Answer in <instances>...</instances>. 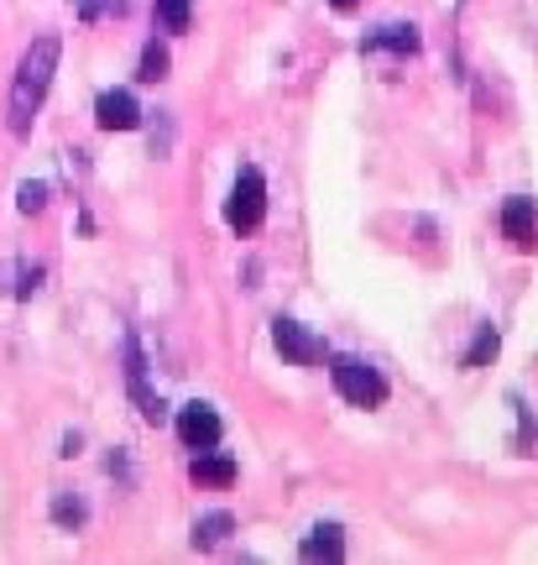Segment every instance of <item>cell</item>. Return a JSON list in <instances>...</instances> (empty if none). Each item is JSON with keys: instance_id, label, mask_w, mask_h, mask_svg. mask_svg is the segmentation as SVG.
I'll use <instances>...</instances> for the list:
<instances>
[{"instance_id": "cell-1", "label": "cell", "mask_w": 538, "mask_h": 565, "mask_svg": "<svg viewBox=\"0 0 538 565\" xmlns=\"http://www.w3.org/2000/svg\"><path fill=\"white\" fill-rule=\"evenodd\" d=\"M58 58H63L58 38H37L26 53H21L17 79H11V105H6V126H11V137H26V131H32L42 100H47V89H53Z\"/></svg>"}, {"instance_id": "cell-2", "label": "cell", "mask_w": 538, "mask_h": 565, "mask_svg": "<svg viewBox=\"0 0 538 565\" xmlns=\"http://www.w3.org/2000/svg\"><path fill=\"white\" fill-rule=\"evenodd\" d=\"M330 377H335V387H340V398H345V404H356V408L387 404V383H381V372L377 366H366L361 356H335V362H330Z\"/></svg>"}, {"instance_id": "cell-3", "label": "cell", "mask_w": 538, "mask_h": 565, "mask_svg": "<svg viewBox=\"0 0 538 565\" xmlns=\"http://www.w3.org/2000/svg\"><path fill=\"white\" fill-rule=\"evenodd\" d=\"M261 215H267V179H261L257 168H240L236 189H230V204H225V221H230V231L251 236L261 225Z\"/></svg>"}, {"instance_id": "cell-4", "label": "cell", "mask_w": 538, "mask_h": 565, "mask_svg": "<svg viewBox=\"0 0 538 565\" xmlns=\"http://www.w3.org/2000/svg\"><path fill=\"white\" fill-rule=\"evenodd\" d=\"M272 341H278V351L288 356L293 366H314L324 356V345H320V335L309 330V324H299V320H272Z\"/></svg>"}, {"instance_id": "cell-5", "label": "cell", "mask_w": 538, "mask_h": 565, "mask_svg": "<svg viewBox=\"0 0 538 565\" xmlns=\"http://www.w3.org/2000/svg\"><path fill=\"white\" fill-rule=\"evenodd\" d=\"M179 440L189 445V450H215L219 445V414L209 404L179 408Z\"/></svg>"}, {"instance_id": "cell-6", "label": "cell", "mask_w": 538, "mask_h": 565, "mask_svg": "<svg viewBox=\"0 0 538 565\" xmlns=\"http://www.w3.org/2000/svg\"><path fill=\"white\" fill-rule=\"evenodd\" d=\"M95 121L105 126V131H131V126H141V105L131 89H105L100 100H95Z\"/></svg>"}, {"instance_id": "cell-7", "label": "cell", "mask_w": 538, "mask_h": 565, "mask_svg": "<svg viewBox=\"0 0 538 565\" xmlns=\"http://www.w3.org/2000/svg\"><path fill=\"white\" fill-rule=\"evenodd\" d=\"M502 236L518 246V252H528V246L538 242V215H534V200H507L502 204Z\"/></svg>"}, {"instance_id": "cell-8", "label": "cell", "mask_w": 538, "mask_h": 565, "mask_svg": "<svg viewBox=\"0 0 538 565\" xmlns=\"http://www.w3.org/2000/svg\"><path fill=\"white\" fill-rule=\"evenodd\" d=\"M303 561H340L345 555V534H340V524H320L309 529V540L299 545Z\"/></svg>"}, {"instance_id": "cell-9", "label": "cell", "mask_w": 538, "mask_h": 565, "mask_svg": "<svg viewBox=\"0 0 538 565\" xmlns=\"http://www.w3.org/2000/svg\"><path fill=\"white\" fill-rule=\"evenodd\" d=\"M189 477H194L200 487H230L236 482V461H230V456H209V450H200L194 466H189Z\"/></svg>"}, {"instance_id": "cell-10", "label": "cell", "mask_w": 538, "mask_h": 565, "mask_svg": "<svg viewBox=\"0 0 538 565\" xmlns=\"http://www.w3.org/2000/svg\"><path fill=\"white\" fill-rule=\"evenodd\" d=\"M126 372H131V393H137V404H141V419L162 424V404L147 393V383H141V351H137V341H126Z\"/></svg>"}, {"instance_id": "cell-11", "label": "cell", "mask_w": 538, "mask_h": 565, "mask_svg": "<svg viewBox=\"0 0 538 565\" xmlns=\"http://www.w3.org/2000/svg\"><path fill=\"white\" fill-rule=\"evenodd\" d=\"M377 47H387V53H419V26L392 21V26H381V32L366 38V53H377Z\"/></svg>"}, {"instance_id": "cell-12", "label": "cell", "mask_w": 538, "mask_h": 565, "mask_svg": "<svg viewBox=\"0 0 538 565\" xmlns=\"http://www.w3.org/2000/svg\"><path fill=\"white\" fill-rule=\"evenodd\" d=\"M230 529H236V519H230V513H204L200 524H194V545H200V550H215L219 540L230 534Z\"/></svg>"}, {"instance_id": "cell-13", "label": "cell", "mask_w": 538, "mask_h": 565, "mask_svg": "<svg viewBox=\"0 0 538 565\" xmlns=\"http://www.w3.org/2000/svg\"><path fill=\"white\" fill-rule=\"evenodd\" d=\"M497 330H492V324H481L476 330V345H471V351H465V366H471V372H476V366H486L492 362V356H497Z\"/></svg>"}, {"instance_id": "cell-14", "label": "cell", "mask_w": 538, "mask_h": 565, "mask_svg": "<svg viewBox=\"0 0 538 565\" xmlns=\"http://www.w3.org/2000/svg\"><path fill=\"white\" fill-rule=\"evenodd\" d=\"M168 47L162 42H147V53H141V79L147 84H158V79H168Z\"/></svg>"}, {"instance_id": "cell-15", "label": "cell", "mask_w": 538, "mask_h": 565, "mask_svg": "<svg viewBox=\"0 0 538 565\" xmlns=\"http://www.w3.org/2000/svg\"><path fill=\"white\" fill-rule=\"evenodd\" d=\"M53 524H58V529H79L84 524V503H79V498L58 492V498H53Z\"/></svg>"}, {"instance_id": "cell-16", "label": "cell", "mask_w": 538, "mask_h": 565, "mask_svg": "<svg viewBox=\"0 0 538 565\" xmlns=\"http://www.w3.org/2000/svg\"><path fill=\"white\" fill-rule=\"evenodd\" d=\"M152 6H158L162 32H183L189 26V0H152Z\"/></svg>"}, {"instance_id": "cell-17", "label": "cell", "mask_w": 538, "mask_h": 565, "mask_svg": "<svg viewBox=\"0 0 538 565\" xmlns=\"http://www.w3.org/2000/svg\"><path fill=\"white\" fill-rule=\"evenodd\" d=\"M21 215H37L42 204H47V183H21Z\"/></svg>"}, {"instance_id": "cell-18", "label": "cell", "mask_w": 538, "mask_h": 565, "mask_svg": "<svg viewBox=\"0 0 538 565\" xmlns=\"http://www.w3.org/2000/svg\"><path fill=\"white\" fill-rule=\"evenodd\" d=\"M79 11L95 21V17H105V11H120V0H79Z\"/></svg>"}, {"instance_id": "cell-19", "label": "cell", "mask_w": 538, "mask_h": 565, "mask_svg": "<svg viewBox=\"0 0 538 565\" xmlns=\"http://www.w3.org/2000/svg\"><path fill=\"white\" fill-rule=\"evenodd\" d=\"M330 6H335V11H356V0H330Z\"/></svg>"}]
</instances>
